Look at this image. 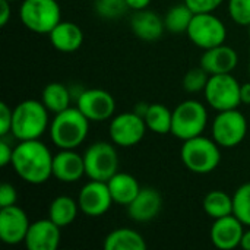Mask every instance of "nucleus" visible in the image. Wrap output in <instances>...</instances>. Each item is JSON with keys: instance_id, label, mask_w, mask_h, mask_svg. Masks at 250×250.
I'll return each instance as SVG.
<instances>
[{"instance_id": "nucleus-26", "label": "nucleus", "mask_w": 250, "mask_h": 250, "mask_svg": "<svg viewBox=\"0 0 250 250\" xmlns=\"http://www.w3.org/2000/svg\"><path fill=\"white\" fill-rule=\"evenodd\" d=\"M202 207L208 217L218 220L233 214V196L223 190H211L205 195Z\"/></svg>"}, {"instance_id": "nucleus-3", "label": "nucleus", "mask_w": 250, "mask_h": 250, "mask_svg": "<svg viewBox=\"0 0 250 250\" xmlns=\"http://www.w3.org/2000/svg\"><path fill=\"white\" fill-rule=\"evenodd\" d=\"M48 113L42 101L23 100L13 108L10 133L18 141L40 139L50 127Z\"/></svg>"}, {"instance_id": "nucleus-17", "label": "nucleus", "mask_w": 250, "mask_h": 250, "mask_svg": "<svg viewBox=\"0 0 250 250\" xmlns=\"http://www.w3.org/2000/svg\"><path fill=\"white\" fill-rule=\"evenodd\" d=\"M85 174L83 155L75 149H60L53 157V177L62 183H76Z\"/></svg>"}, {"instance_id": "nucleus-23", "label": "nucleus", "mask_w": 250, "mask_h": 250, "mask_svg": "<svg viewBox=\"0 0 250 250\" xmlns=\"http://www.w3.org/2000/svg\"><path fill=\"white\" fill-rule=\"evenodd\" d=\"M103 246L105 250H145L146 242L132 229H116L105 236Z\"/></svg>"}, {"instance_id": "nucleus-2", "label": "nucleus", "mask_w": 250, "mask_h": 250, "mask_svg": "<svg viewBox=\"0 0 250 250\" xmlns=\"http://www.w3.org/2000/svg\"><path fill=\"white\" fill-rule=\"evenodd\" d=\"M89 120L78 107H69L50 122V139L59 149H76L89 132Z\"/></svg>"}, {"instance_id": "nucleus-33", "label": "nucleus", "mask_w": 250, "mask_h": 250, "mask_svg": "<svg viewBox=\"0 0 250 250\" xmlns=\"http://www.w3.org/2000/svg\"><path fill=\"white\" fill-rule=\"evenodd\" d=\"M224 0H185L193 13H211L223 4Z\"/></svg>"}, {"instance_id": "nucleus-10", "label": "nucleus", "mask_w": 250, "mask_h": 250, "mask_svg": "<svg viewBox=\"0 0 250 250\" xmlns=\"http://www.w3.org/2000/svg\"><path fill=\"white\" fill-rule=\"evenodd\" d=\"M186 34L196 47L208 50L226 42L227 28L224 22L214 15V12L195 13Z\"/></svg>"}, {"instance_id": "nucleus-12", "label": "nucleus", "mask_w": 250, "mask_h": 250, "mask_svg": "<svg viewBox=\"0 0 250 250\" xmlns=\"http://www.w3.org/2000/svg\"><path fill=\"white\" fill-rule=\"evenodd\" d=\"M76 107L89 122H104L113 117L116 111L114 97L101 88L83 89L76 100Z\"/></svg>"}, {"instance_id": "nucleus-30", "label": "nucleus", "mask_w": 250, "mask_h": 250, "mask_svg": "<svg viewBox=\"0 0 250 250\" xmlns=\"http://www.w3.org/2000/svg\"><path fill=\"white\" fill-rule=\"evenodd\" d=\"M129 9L126 0H95V12L103 19H119Z\"/></svg>"}, {"instance_id": "nucleus-8", "label": "nucleus", "mask_w": 250, "mask_h": 250, "mask_svg": "<svg viewBox=\"0 0 250 250\" xmlns=\"http://www.w3.org/2000/svg\"><path fill=\"white\" fill-rule=\"evenodd\" d=\"M239 81L231 73L211 75L204 89L205 100L215 111L233 110L242 104Z\"/></svg>"}, {"instance_id": "nucleus-22", "label": "nucleus", "mask_w": 250, "mask_h": 250, "mask_svg": "<svg viewBox=\"0 0 250 250\" xmlns=\"http://www.w3.org/2000/svg\"><path fill=\"white\" fill-rule=\"evenodd\" d=\"M107 185L111 192L113 201L123 207H127L142 189L136 177H133L129 173H122V171H117L107 182Z\"/></svg>"}, {"instance_id": "nucleus-29", "label": "nucleus", "mask_w": 250, "mask_h": 250, "mask_svg": "<svg viewBox=\"0 0 250 250\" xmlns=\"http://www.w3.org/2000/svg\"><path fill=\"white\" fill-rule=\"evenodd\" d=\"M233 214L250 227V182L242 185L233 195Z\"/></svg>"}, {"instance_id": "nucleus-15", "label": "nucleus", "mask_w": 250, "mask_h": 250, "mask_svg": "<svg viewBox=\"0 0 250 250\" xmlns=\"http://www.w3.org/2000/svg\"><path fill=\"white\" fill-rule=\"evenodd\" d=\"M243 233H245V224L234 214H231L214 220L209 236L212 245L217 249L231 250L240 248Z\"/></svg>"}, {"instance_id": "nucleus-37", "label": "nucleus", "mask_w": 250, "mask_h": 250, "mask_svg": "<svg viewBox=\"0 0 250 250\" xmlns=\"http://www.w3.org/2000/svg\"><path fill=\"white\" fill-rule=\"evenodd\" d=\"M0 7H1V13H0V25L6 26V23L9 22L10 16H12V7H10V1L7 0H0Z\"/></svg>"}, {"instance_id": "nucleus-36", "label": "nucleus", "mask_w": 250, "mask_h": 250, "mask_svg": "<svg viewBox=\"0 0 250 250\" xmlns=\"http://www.w3.org/2000/svg\"><path fill=\"white\" fill-rule=\"evenodd\" d=\"M12 155H13V148L6 142L4 139L0 141V166L6 167L7 164L12 163Z\"/></svg>"}, {"instance_id": "nucleus-32", "label": "nucleus", "mask_w": 250, "mask_h": 250, "mask_svg": "<svg viewBox=\"0 0 250 250\" xmlns=\"http://www.w3.org/2000/svg\"><path fill=\"white\" fill-rule=\"evenodd\" d=\"M229 16L242 26L250 25V0H229Z\"/></svg>"}, {"instance_id": "nucleus-9", "label": "nucleus", "mask_w": 250, "mask_h": 250, "mask_svg": "<svg viewBox=\"0 0 250 250\" xmlns=\"http://www.w3.org/2000/svg\"><path fill=\"white\" fill-rule=\"evenodd\" d=\"M248 135V120L237 108L218 111L212 122V139L221 148L240 145Z\"/></svg>"}, {"instance_id": "nucleus-5", "label": "nucleus", "mask_w": 250, "mask_h": 250, "mask_svg": "<svg viewBox=\"0 0 250 250\" xmlns=\"http://www.w3.org/2000/svg\"><path fill=\"white\" fill-rule=\"evenodd\" d=\"M207 125L208 110L196 100H186L173 110L171 133L180 141H188L202 135Z\"/></svg>"}, {"instance_id": "nucleus-38", "label": "nucleus", "mask_w": 250, "mask_h": 250, "mask_svg": "<svg viewBox=\"0 0 250 250\" xmlns=\"http://www.w3.org/2000/svg\"><path fill=\"white\" fill-rule=\"evenodd\" d=\"M127 1V6L129 9L132 10H142V9H146L151 3V0H126Z\"/></svg>"}, {"instance_id": "nucleus-42", "label": "nucleus", "mask_w": 250, "mask_h": 250, "mask_svg": "<svg viewBox=\"0 0 250 250\" xmlns=\"http://www.w3.org/2000/svg\"><path fill=\"white\" fill-rule=\"evenodd\" d=\"M249 75H250V60H249Z\"/></svg>"}, {"instance_id": "nucleus-28", "label": "nucleus", "mask_w": 250, "mask_h": 250, "mask_svg": "<svg viewBox=\"0 0 250 250\" xmlns=\"http://www.w3.org/2000/svg\"><path fill=\"white\" fill-rule=\"evenodd\" d=\"M193 10L183 1L182 4H176L164 16L166 29L173 34H183L188 32V28L193 19Z\"/></svg>"}, {"instance_id": "nucleus-16", "label": "nucleus", "mask_w": 250, "mask_h": 250, "mask_svg": "<svg viewBox=\"0 0 250 250\" xmlns=\"http://www.w3.org/2000/svg\"><path fill=\"white\" fill-rule=\"evenodd\" d=\"M60 229L50 218L31 223L25 237V246L28 250H56L62 239Z\"/></svg>"}, {"instance_id": "nucleus-1", "label": "nucleus", "mask_w": 250, "mask_h": 250, "mask_svg": "<svg viewBox=\"0 0 250 250\" xmlns=\"http://www.w3.org/2000/svg\"><path fill=\"white\" fill-rule=\"evenodd\" d=\"M53 154L40 139L19 141L13 146L12 167L15 173L29 185H42L53 177Z\"/></svg>"}, {"instance_id": "nucleus-11", "label": "nucleus", "mask_w": 250, "mask_h": 250, "mask_svg": "<svg viewBox=\"0 0 250 250\" xmlns=\"http://www.w3.org/2000/svg\"><path fill=\"white\" fill-rule=\"evenodd\" d=\"M145 119L135 111L120 113L114 116L110 122L108 133L111 142L122 148H129L138 145L146 133Z\"/></svg>"}, {"instance_id": "nucleus-14", "label": "nucleus", "mask_w": 250, "mask_h": 250, "mask_svg": "<svg viewBox=\"0 0 250 250\" xmlns=\"http://www.w3.org/2000/svg\"><path fill=\"white\" fill-rule=\"evenodd\" d=\"M29 226L28 215L21 207L12 205L0 208V239L3 243L16 246L25 242Z\"/></svg>"}, {"instance_id": "nucleus-18", "label": "nucleus", "mask_w": 250, "mask_h": 250, "mask_svg": "<svg viewBox=\"0 0 250 250\" xmlns=\"http://www.w3.org/2000/svg\"><path fill=\"white\" fill-rule=\"evenodd\" d=\"M161 207V193L152 188H142L136 198L127 205V215L136 223H148L160 214Z\"/></svg>"}, {"instance_id": "nucleus-27", "label": "nucleus", "mask_w": 250, "mask_h": 250, "mask_svg": "<svg viewBox=\"0 0 250 250\" xmlns=\"http://www.w3.org/2000/svg\"><path fill=\"white\" fill-rule=\"evenodd\" d=\"M145 123L149 130L158 135L171 133L173 125V111L164 104H149V108L145 114Z\"/></svg>"}, {"instance_id": "nucleus-39", "label": "nucleus", "mask_w": 250, "mask_h": 250, "mask_svg": "<svg viewBox=\"0 0 250 250\" xmlns=\"http://www.w3.org/2000/svg\"><path fill=\"white\" fill-rule=\"evenodd\" d=\"M240 98H242V104H249L250 105V82L242 83V86H240Z\"/></svg>"}, {"instance_id": "nucleus-40", "label": "nucleus", "mask_w": 250, "mask_h": 250, "mask_svg": "<svg viewBox=\"0 0 250 250\" xmlns=\"http://www.w3.org/2000/svg\"><path fill=\"white\" fill-rule=\"evenodd\" d=\"M148 108H149V104H146V103H139V104L135 105V110H133V111H135L136 114H139L141 117H145Z\"/></svg>"}, {"instance_id": "nucleus-13", "label": "nucleus", "mask_w": 250, "mask_h": 250, "mask_svg": "<svg viewBox=\"0 0 250 250\" xmlns=\"http://www.w3.org/2000/svg\"><path fill=\"white\" fill-rule=\"evenodd\" d=\"M78 204L86 217H101L110 211L114 201L107 182L91 180L81 189Z\"/></svg>"}, {"instance_id": "nucleus-34", "label": "nucleus", "mask_w": 250, "mask_h": 250, "mask_svg": "<svg viewBox=\"0 0 250 250\" xmlns=\"http://www.w3.org/2000/svg\"><path fill=\"white\" fill-rule=\"evenodd\" d=\"M12 117H13V110L6 104H0V136L4 138L7 133L12 130Z\"/></svg>"}, {"instance_id": "nucleus-35", "label": "nucleus", "mask_w": 250, "mask_h": 250, "mask_svg": "<svg viewBox=\"0 0 250 250\" xmlns=\"http://www.w3.org/2000/svg\"><path fill=\"white\" fill-rule=\"evenodd\" d=\"M16 201H18V192L15 186L10 183H3L0 188V208L16 205Z\"/></svg>"}, {"instance_id": "nucleus-7", "label": "nucleus", "mask_w": 250, "mask_h": 250, "mask_svg": "<svg viewBox=\"0 0 250 250\" xmlns=\"http://www.w3.org/2000/svg\"><path fill=\"white\" fill-rule=\"evenodd\" d=\"M85 174L91 180L108 182L119 171V154L114 144L95 142L83 154Z\"/></svg>"}, {"instance_id": "nucleus-41", "label": "nucleus", "mask_w": 250, "mask_h": 250, "mask_svg": "<svg viewBox=\"0 0 250 250\" xmlns=\"http://www.w3.org/2000/svg\"><path fill=\"white\" fill-rule=\"evenodd\" d=\"M240 248L245 250H250V229L249 230H245V233H243V236H242Z\"/></svg>"}, {"instance_id": "nucleus-21", "label": "nucleus", "mask_w": 250, "mask_h": 250, "mask_svg": "<svg viewBox=\"0 0 250 250\" xmlns=\"http://www.w3.org/2000/svg\"><path fill=\"white\" fill-rule=\"evenodd\" d=\"M51 45L62 53H75L83 42V32L79 25L69 21H60L48 34Z\"/></svg>"}, {"instance_id": "nucleus-24", "label": "nucleus", "mask_w": 250, "mask_h": 250, "mask_svg": "<svg viewBox=\"0 0 250 250\" xmlns=\"http://www.w3.org/2000/svg\"><path fill=\"white\" fill-rule=\"evenodd\" d=\"M72 100H73V97H72L70 88L66 86L64 83H60V82L47 83L41 92L42 104L53 114H57V113L69 108Z\"/></svg>"}, {"instance_id": "nucleus-4", "label": "nucleus", "mask_w": 250, "mask_h": 250, "mask_svg": "<svg viewBox=\"0 0 250 250\" xmlns=\"http://www.w3.org/2000/svg\"><path fill=\"white\" fill-rule=\"evenodd\" d=\"M180 158L185 167L195 174H209L221 163V146L204 135L183 141Z\"/></svg>"}, {"instance_id": "nucleus-20", "label": "nucleus", "mask_w": 250, "mask_h": 250, "mask_svg": "<svg viewBox=\"0 0 250 250\" xmlns=\"http://www.w3.org/2000/svg\"><path fill=\"white\" fill-rule=\"evenodd\" d=\"M130 26L133 34L146 42L158 41L166 29L164 19L152 10L142 9V10H135L130 19Z\"/></svg>"}, {"instance_id": "nucleus-31", "label": "nucleus", "mask_w": 250, "mask_h": 250, "mask_svg": "<svg viewBox=\"0 0 250 250\" xmlns=\"http://www.w3.org/2000/svg\"><path fill=\"white\" fill-rule=\"evenodd\" d=\"M209 73L204 69V67H196L189 70L185 78H183V88L186 92L190 94H196V92H204L208 79H209Z\"/></svg>"}, {"instance_id": "nucleus-25", "label": "nucleus", "mask_w": 250, "mask_h": 250, "mask_svg": "<svg viewBox=\"0 0 250 250\" xmlns=\"http://www.w3.org/2000/svg\"><path fill=\"white\" fill-rule=\"evenodd\" d=\"M79 211L81 208L78 201H75L70 196L62 195L51 201L48 207V218L59 227H66L76 220Z\"/></svg>"}, {"instance_id": "nucleus-44", "label": "nucleus", "mask_w": 250, "mask_h": 250, "mask_svg": "<svg viewBox=\"0 0 250 250\" xmlns=\"http://www.w3.org/2000/svg\"><path fill=\"white\" fill-rule=\"evenodd\" d=\"M249 37H250V25H249Z\"/></svg>"}, {"instance_id": "nucleus-43", "label": "nucleus", "mask_w": 250, "mask_h": 250, "mask_svg": "<svg viewBox=\"0 0 250 250\" xmlns=\"http://www.w3.org/2000/svg\"><path fill=\"white\" fill-rule=\"evenodd\" d=\"M7 1H10V3H12V1H15V0H7Z\"/></svg>"}, {"instance_id": "nucleus-6", "label": "nucleus", "mask_w": 250, "mask_h": 250, "mask_svg": "<svg viewBox=\"0 0 250 250\" xmlns=\"http://www.w3.org/2000/svg\"><path fill=\"white\" fill-rule=\"evenodd\" d=\"M21 22L35 34H50L62 21L57 0H23L19 7Z\"/></svg>"}, {"instance_id": "nucleus-19", "label": "nucleus", "mask_w": 250, "mask_h": 250, "mask_svg": "<svg viewBox=\"0 0 250 250\" xmlns=\"http://www.w3.org/2000/svg\"><path fill=\"white\" fill-rule=\"evenodd\" d=\"M237 51L226 42L205 50L201 57V67H204L209 75L231 73L237 67Z\"/></svg>"}]
</instances>
